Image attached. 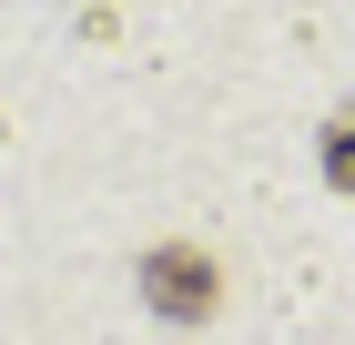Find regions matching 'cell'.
<instances>
[{"label":"cell","mask_w":355,"mask_h":345,"mask_svg":"<svg viewBox=\"0 0 355 345\" xmlns=\"http://www.w3.org/2000/svg\"><path fill=\"white\" fill-rule=\"evenodd\" d=\"M325 183H335V193H355V102L325 122Z\"/></svg>","instance_id":"cell-2"},{"label":"cell","mask_w":355,"mask_h":345,"mask_svg":"<svg viewBox=\"0 0 355 345\" xmlns=\"http://www.w3.org/2000/svg\"><path fill=\"white\" fill-rule=\"evenodd\" d=\"M142 294H153L173 325H203L223 305V264L203 244H153V254H142Z\"/></svg>","instance_id":"cell-1"}]
</instances>
